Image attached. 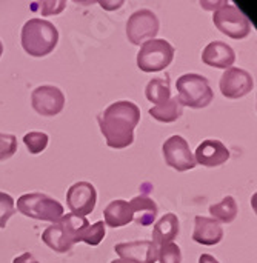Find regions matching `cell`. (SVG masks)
I'll list each match as a JSON object with an SVG mask.
<instances>
[{
	"label": "cell",
	"instance_id": "cell-1",
	"mask_svg": "<svg viewBox=\"0 0 257 263\" xmlns=\"http://www.w3.org/2000/svg\"><path fill=\"white\" fill-rule=\"evenodd\" d=\"M140 122V108L130 100L111 103L100 116L99 126L109 148L123 149L133 145L134 129Z\"/></svg>",
	"mask_w": 257,
	"mask_h": 263
},
{
	"label": "cell",
	"instance_id": "cell-2",
	"mask_svg": "<svg viewBox=\"0 0 257 263\" xmlns=\"http://www.w3.org/2000/svg\"><path fill=\"white\" fill-rule=\"evenodd\" d=\"M88 227L89 222L86 220V217L63 214L59 222L52 223L42 233V240L52 251L63 254L71 251V248L77 242H82V236Z\"/></svg>",
	"mask_w": 257,
	"mask_h": 263
},
{
	"label": "cell",
	"instance_id": "cell-3",
	"mask_svg": "<svg viewBox=\"0 0 257 263\" xmlns=\"http://www.w3.org/2000/svg\"><path fill=\"white\" fill-rule=\"evenodd\" d=\"M22 46L31 57H45L59 43L57 28L45 18H29L22 28Z\"/></svg>",
	"mask_w": 257,
	"mask_h": 263
},
{
	"label": "cell",
	"instance_id": "cell-4",
	"mask_svg": "<svg viewBox=\"0 0 257 263\" xmlns=\"http://www.w3.org/2000/svg\"><path fill=\"white\" fill-rule=\"evenodd\" d=\"M177 100L182 106H190L193 109L207 108L213 99L214 91L210 86L207 77L200 74H183L176 82Z\"/></svg>",
	"mask_w": 257,
	"mask_h": 263
},
{
	"label": "cell",
	"instance_id": "cell-5",
	"mask_svg": "<svg viewBox=\"0 0 257 263\" xmlns=\"http://www.w3.org/2000/svg\"><path fill=\"white\" fill-rule=\"evenodd\" d=\"M17 210L25 217L42 222H59L65 213L62 203L43 193H29L17 199Z\"/></svg>",
	"mask_w": 257,
	"mask_h": 263
},
{
	"label": "cell",
	"instance_id": "cell-6",
	"mask_svg": "<svg viewBox=\"0 0 257 263\" xmlns=\"http://www.w3.org/2000/svg\"><path fill=\"white\" fill-rule=\"evenodd\" d=\"M174 46L165 39H153L142 43L137 54V66L143 72H157L168 68L174 59Z\"/></svg>",
	"mask_w": 257,
	"mask_h": 263
},
{
	"label": "cell",
	"instance_id": "cell-7",
	"mask_svg": "<svg viewBox=\"0 0 257 263\" xmlns=\"http://www.w3.org/2000/svg\"><path fill=\"white\" fill-rule=\"evenodd\" d=\"M213 22L222 34L236 40L245 39L251 32V25L245 14L237 6L227 2H224L222 6L216 8L213 14Z\"/></svg>",
	"mask_w": 257,
	"mask_h": 263
},
{
	"label": "cell",
	"instance_id": "cell-8",
	"mask_svg": "<svg viewBox=\"0 0 257 263\" xmlns=\"http://www.w3.org/2000/svg\"><path fill=\"white\" fill-rule=\"evenodd\" d=\"M160 23L157 15L150 9H139L133 12L126 23V37L133 45H142L156 39Z\"/></svg>",
	"mask_w": 257,
	"mask_h": 263
},
{
	"label": "cell",
	"instance_id": "cell-9",
	"mask_svg": "<svg viewBox=\"0 0 257 263\" xmlns=\"http://www.w3.org/2000/svg\"><path fill=\"white\" fill-rule=\"evenodd\" d=\"M163 159L168 166L176 171H190L196 168L194 154L190 149L188 142L182 136H171L162 146Z\"/></svg>",
	"mask_w": 257,
	"mask_h": 263
},
{
	"label": "cell",
	"instance_id": "cell-10",
	"mask_svg": "<svg viewBox=\"0 0 257 263\" xmlns=\"http://www.w3.org/2000/svg\"><path fill=\"white\" fill-rule=\"evenodd\" d=\"M97 191L89 182H77L66 191V205L71 214L79 217H86L96 208Z\"/></svg>",
	"mask_w": 257,
	"mask_h": 263
},
{
	"label": "cell",
	"instance_id": "cell-11",
	"mask_svg": "<svg viewBox=\"0 0 257 263\" xmlns=\"http://www.w3.org/2000/svg\"><path fill=\"white\" fill-rule=\"evenodd\" d=\"M31 105L37 114L43 117H54L63 111L65 96L57 86L43 85L32 91Z\"/></svg>",
	"mask_w": 257,
	"mask_h": 263
},
{
	"label": "cell",
	"instance_id": "cell-12",
	"mask_svg": "<svg viewBox=\"0 0 257 263\" xmlns=\"http://www.w3.org/2000/svg\"><path fill=\"white\" fill-rule=\"evenodd\" d=\"M221 92L227 99H241L250 94L254 88V79L242 68H228L219 82Z\"/></svg>",
	"mask_w": 257,
	"mask_h": 263
},
{
	"label": "cell",
	"instance_id": "cell-13",
	"mask_svg": "<svg viewBox=\"0 0 257 263\" xmlns=\"http://www.w3.org/2000/svg\"><path fill=\"white\" fill-rule=\"evenodd\" d=\"M114 251L120 259L136 263H156L159 260V247L151 240L117 243L114 247Z\"/></svg>",
	"mask_w": 257,
	"mask_h": 263
},
{
	"label": "cell",
	"instance_id": "cell-14",
	"mask_svg": "<svg viewBox=\"0 0 257 263\" xmlns=\"http://www.w3.org/2000/svg\"><path fill=\"white\" fill-rule=\"evenodd\" d=\"M196 163L207 166V168H216L230 160V149L221 142V140H204L196 153H194Z\"/></svg>",
	"mask_w": 257,
	"mask_h": 263
},
{
	"label": "cell",
	"instance_id": "cell-15",
	"mask_svg": "<svg viewBox=\"0 0 257 263\" xmlns=\"http://www.w3.org/2000/svg\"><path fill=\"white\" fill-rule=\"evenodd\" d=\"M234 60H236L234 49L221 40H214L208 43L205 49L202 51V62L211 68L228 69V68H233Z\"/></svg>",
	"mask_w": 257,
	"mask_h": 263
},
{
	"label": "cell",
	"instance_id": "cell-16",
	"mask_svg": "<svg viewBox=\"0 0 257 263\" xmlns=\"http://www.w3.org/2000/svg\"><path fill=\"white\" fill-rule=\"evenodd\" d=\"M222 239H224V228L221 227L219 222H216L211 217L196 216L194 233H193V240L196 243L205 247H214L221 243Z\"/></svg>",
	"mask_w": 257,
	"mask_h": 263
},
{
	"label": "cell",
	"instance_id": "cell-17",
	"mask_svg": "<svg viewBox=\"0 0 257 263\" xmlns=\"http://www.w3.org/2000/svg\"><path fill=\"white\" fill-rule=\"evenodd\" d=\"M180 233V223L176 214L168 213L165 216L160 217V220L156 222L154 228H153V243H156L157 247L171 243Z\"/></svg>",
	"mask_w": 257,
	"mask_h": 263
},
{
	"label": "cell",
	"instance_id": "cell-18",
	"mask_svg": "<svg viewBox=\"0 0 257 263\" xmlns=\"http://www.w3.org/2000/svg\"><path fill=\"white\" fill-rule=\"evenodd\" d=\"M128 203L133 211V222H136L140 227H150L154 223L159 208L153 199L146 196H139V197H134Z\"/></svg>",
	"mask_w": 257,
	"mask_h": 263
},
{
	"label": "cell",
	"instance_id": "cell-19",
	"mask_svg": "<svg viewBox=\"0 0 257 263\" xmlns=\"http://www.w3.org/2000/svg\"><path fill=\"white\" fill-rule=\"evenodd\" d=\"M105 225L109 228H122L133 222V211L126 200H113L103 211Z\"/></svg>",
	"mask_w": 257,
	"mask_h": 263
},
{
	"label": "cell",
	"instance_id": "cell-20",
	"mask_svg": "<svg viewBox=\"0 0 257 263\" xmlns=\"http://www.w3.org/2000/svg\"><path fill=\"white\" fill-rule=\"evenodd\" d=\"M148 112H150V116H151L153 119H156L157 122L171 123V122H176L177 119H180V117L183 116V106L179 103L177 97H171L168 102L150 108Z\"/></svg>",
	"mask_w": 257,
	"mask_h": 263
},
{
	"label": "cell",
	"instance_id": "cell-21",
	"mask_svg": "<svg viewBox=\"0 0 257 263\" xmlns=\"http://www.w3.org/2000/svg\"><path fill=\"white\" fill-rule=\"evenodd\" d=\"M239 213V206L234 200V197L227 196L224 197L219 203H213L210 206V214L213 216L211 219H214L219 223H231Z\"/></svg>",
	"mask_w": 257,
	"mask_h": 263
},
{
	"label": "cell",
	"instance_id": "cell-22",
	"mask_svg": "<svg viewBox=\"0 0 257 263\" xmlns=\"http://www.w3.org/2000/svg\"><path fill=\"white\" fill-rule=\"evenodd\" d=\"M145 96L146 99L156 106L160 103H165L171 99V88H170V80L168 79H153L148 82L145 88Z\"/></svg>",
	"mask_w": 257,
	"mask_h": 263
},
{
	"label": "cell",
	"instance_id": "cell-23",
	"mask_svg": "<svg viewBox=\"0 0 257 263\" xmlns=\"http://www.w3.org/2000/svg\"><path fill=\"white\" fill-rule=\"evenodd\" d=\"M48 142H49L48 134L39 133V131H31V133L25 134V137H23V143H25L26 149L29 151V154H40L42 151L46 149Z\"/></svg>",
	"mask_w": 257,
	"mask_h": 263
},
{
	"label": "cell",
	"instance_id": "cell-24",
	"mask_svg": "<svg viewBox=\"0 0 257 263\" xmlns=\"http://www.w3.org/2000/svg\"><path fill=\"white\" fill-rule=\"evenodd\" d=\"M105 234H106L105 223H103V220H99L86 228V231L82 236V242H85L89 247H97L105 239Z\"/></svg>",
	"mask_w": 257,
	"mask_h": 263
},
{
	"label": "cell",
	"instance_id": "cell-25",
	"mask_svg": "<svg viewBox=\"0 0 257 263\" xmlns=\"http://www.w3.org/2000/svg\"><path fill=\"white\" fill-rule=\"evenodd\" d=\"M14 203H15V202H14V199H12L9 194L0 191V228H2V230L6 228L8 220H9V219L14 216V213H15V205H14Z\"/></svg>",
	"mask_w": 257,
	"mask_h": 263
},
{
	"label": "cell",
	"instance_id": "cell-26",
	"mask_svg": "<svg viewBox=\"0 0 257 263\" xmlns=\"http://www.w3.org/2000/svg\"><path fill=\"white\" fill-rule=\"evenodd\" d=\"M159 262L160 263H182V251L174 242L159 247Z\"/></svg>",
	"mask_w": 257,
	"mask_h": 263
},
{
	"label": "cell",
	"instance_id": "cell-27",
	"mask_svg": "<svg viewBox=\"0 0 257 263\" xmlns=\"http://www.w3.org/2000/svg\"><path fill=\"white\" fill-rule=\"evenodd\" d=\"M17 153V137L14 134L0 133V162L11 159Z\"/></svg>",
	"mask_w": 257,
	"mask_h": 263
},
{
	"label": "cell",
	"instance_id": "cell-28",
	"mask_svg": "<svg viewBox=\"0 0 257 263\" xmlns=\"http://www.w3.org/2000/svg\"><path fill=\"white\" fill-rule=\"evenodd\" d=\"M34 5L37 6H42V8H35L32 11H39L42 12V15H51V14H59L65 9L66 6V2L63 0H59V2H34Z\"/></svg>",
	"mask_w": 257,
	"mask_h": 263
},
{
	"label": "cell",
	"instance_id": "cell-29",
	"mask_svg": "<svg viewBox=\"0 0 257 263\" xmlns=\"http://www.w3.org/2000/svg\"><path fill=\"white\" fill-rule=\"evenodd\" d=\"M12 263H40L31 253H23V254H20V256H17Z\"/></svg>",
	"mask_w": 257,
	"mask_h": 263
},
{
	"label": "cell",
	"instance_id": "cell-30",
	"mask_svg": "<svg viewBox=\"0 0 257 263\" xmlns=\"http://www.w3.org/2000/svg\"><path fill=\"white\" fill-rule=\"evenodd\" d=\"M199 263H219L216 257H213L211 254H202L199 257Z\"/></svg>",
	"mask_w": 257,
	"mask_h": 263
},
{
	"label": "cell",
	"instance_id": "cell-31",
	"mask_svg": "<svg viewBox=\"0 0 257 263\" xmlns=\"http://www.w3.org/2000/svg\"><path fill=\"white\" fill-rule=\"evenodd\" d=\"M111 263H136V262H131V260H125V259H117V260H113Z\"/></svg>",
	"mask_w": 257,
	"mask_h": 263
},
{
	"label": "cell",
	"instance_id": "cell-32",
	"mask_svg": "<svg viewBox=\"0 0 257 263\" xmlns=\"http://www.w3.org/2000/svg\"><path fill=\"white\" fill-rule=\"evenodd\" d=\"M2 54H3V45H2V42H0V57H2Z\"/></svg>",
	"mask_w": 257,
	"mask_h": 263
}]
</instances>
